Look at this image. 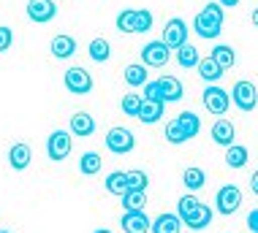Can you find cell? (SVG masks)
I'll return each instance as SVG.
<instances>
[{"label": "cell", "mask_w": 258, "mask_h": 233, "mask_svg": "<svg viewBox=\"0 0 258 233\" xmlns=\"http://www.w3.org/2000/svg\"><path fill=\"white\" fill-rule=\"evenodd\" d=\"M177 62H179L182 68H199V62H201L199 49H196V46H190V44L179 46V49H177Z\"/></svg>", "instance_id": "cell-28"}, {"label": "cell", "mask_w": 258, "mask_h": 233, "mask_svg": "<svg viewBox=\"0 0 258 233\" xmlns=\"http://www.w3.org/2000/svg\"><path fill=\"white\" fill-rule=\"evenodd\" d=\"M147 206V193H139V190H128L122 195V209L125 211H144Z\"/></svg>", "instance_id": "cell-30"}, {"label": "cell", "mask_w": 258, "mask_h": 233, "mask_svg": "<svg viewBox=\"0 0 258 233\" xmlns=\"http://www.w3.org/2000/svg\"><path fill=\"white\" fill-rule=\"evenodd\" d=\"M209 222H212V209H209L207 203H201V206L193 211L182 225H185V228H190V230H204Z\"/></svg>", "instance_id": "cell-19"}, {"label": "cell", "mask_w": 258, "mask_h": 233, "mask_svg": "<svg viewBox=\"0 0 258 233\" xmlns=\"http://www.w3.org/2000/svg\"><path fill=\"white\" fill-rule=\"evenodd\" d=\"M201 206V201L196 198V195H193V193H187V195H182V198H179L177 201V214H179V220H187V217H190L193 214V211H196Z\"/></svg>", "instance_id": "cell-31"}, {"label": "cell", "mask_w": 258, "mask_h": 233, "mask_svg": "<svg viewBox=\"0 0 258 233\" xmlns=\"http://www.w3.org/2000/svg\"><path fill=\"white\" fill-rule=\"evenodd\" d=\"M49 52L57 60H68V57L76 54V41L71 38V35H54L52 44H49Z\"/></svg>", "instance_id": "cell-14"}, {"label": "cell", "mask_w": 258, "mask_h": 233, "mask_svg": "<svg viewBox=\"0 0 258 233\" xmlns=\"http://www.w3.org/2000/svg\"><path fill=\"white\" fill-rule=\"evenodd\" d=\"M199 76L204 82H209V84H215L223 76V68L215 62L212 57H201V62H199Z\"/></svg>", "instance_id": "cell-26"}, {"label": "cell", "mask_w": 258, "mask_h": 233, "mask_svg": "<svg viewBox=\"0 0 258 233\" xmlns=\"http://www.w3.org/2000/svg\"><path fill=\"white\" fill-rule=\"evenodd\" d=\"M30 160H33V152L27 144H14L9 149V166L14 171H25V168L30 166Z\"/></svg>", "instance_id": "cell-16"}, {"label": "cell", "mask_w": 258, "mask_h": 233, "mask_svg": "<svg viewBox=\"0 0 258 233\" xmlns=\"http://www.w3.org/2000/svg\"><path fill=\"white\" fill-rule=\"evenodd\" d=\"M101 166H103V160H101L98 152H85L79 158V171L85 174V176H95V174L101 171Z\"/></svg>", "instance_id": "cell-29"}, {"label": "cell", "mask_w": 258, "mask_h": 233, "mask_svg": "<svg viewBox=\"0 0 258 233\" xmlns=\"http://www.w3.org/2000/svg\"><path fill=\"white\" fill-rule=\"evenodd\" d=\"M120 225H122L125 233H147L152 222L147 220V214H144V211H125Z\"/></svg>", "instance_id": "cell-12"}, {"label": "cell", "mask_w": 258, "mask_h": 233, "mask_svg": "<svg viewBox=\"0 0 258 233\" xmlns=\"http://www.w3.org/2000/svg\"><path fill=\"white\" fill-rule=\"evenodd\" d=\"M27 17L38 25H46L57 17V6L54 0H27Z\"/></svg>", "instance_id": "cell-10"}, {"label": "cell", "mask_w": 258, "mask_h": 233, "mask_svg": "<svg viewBox=\"0 0 258 233\" xmlns=\"http://www.w3.org/2000/svg\"><path fill=\"white\" fill-rule=\"evenodd\" d=\"M193 30H196L201 38H218L223 30V6L220 3H207L204 11L196 14L193 19Z\"/></svg>", "instance_id": "cell-1"}, {"label": "cell", "mask_w": 258, "mask_h": 233, "mask_svg": "<svg viewBox=\"0 0 258 233\" xmlns=\"http://www.w3.org/2000/svg\"><path fill=\"white\" fill-rule=\"evenodd\" d=\"M0 233H11V230H0Z\"/></svg>", "instance_id": "cell-44"}, {"label": "cell", "mask_w": 258, "mask_h": 233, "mask_svg": "<svg viewBox=\"0 0 258 233\" xmlns=\"http://www.w3.org/2000/svg\"><path fill=\"white\" fill-rule=\"evenodd\" d=\"M125 82H128V87H144V84L150 82V73H147V65L144 62H136V65H128L122 70Z\"/></svg>", "instance_id": "cell-20"}, {"label": "cell", "mask_w": 258, "mask_h": 233, "mask_svg": "<svg viewBox=\"0 0 258 233\" xmlns=\"http://www.w3.org/2000/svg\"><path fill=\"white\" fill-rule=\"evenodd\" d=\"M247 228L253 230V233H258V209H253V211L247 214Z\"/></svg>", "instance_id": "cell-39"}, {"label": "cell", "mask_w": 258, "mask_h": 233, "mask_svg": "<svg viewBox=\"0 0 258 233\" xmlns=\"http://www.w3.org/2000/svg\"><path fill=\"white\" fill-rule=\"evenodd\" d=\"M71 133L79 138H87L95 133V119L87 114V111H76V114L71 117Z\"/></svg>", "instance_id": "cell-15"}, {"label": "cell", "mask_w": 258, "mask_h": 233, "mask_svg": "<svg viewBox=\"0 0 258 233\" xmlns=\"http://www.w3.org/2000/svg\"><path fill=\"white\" fill-rule=\"evenodd\" d=\"M250 190H253V193L258 195V171H255L253 176H250Z\"/></svg>", "instance_id": "cell-40"}, {"label": "cell", "mask_w": 258, "mask_h": 233, "mask_svg": "<svg viewBox=\"0 0 258 233\" xmlns=\"http://www.w3.org/2000/svg\"><path fill=\"white\" fill-rule=\"evenodd\" d=\"M150 230L152 233H179V230H182V220H179V214L163 211V214H158L155 220H152Z\"/></svg>", "instance_id": "cell-13"}, {"label": "cell", "mask_w": 258, "mask_h": 233, "mask_svg": "<svg viewBox=\"0 0 258 233\" xmlns=\"http://www.w3.org/2000/svg\"><path fill=\"white\" fill-rule=\"evenodd\" d=\"M231 101L236 103V109H239V111H253L255 103H258V90H255V84L247 82V79L236 82L234 90H231Z\"/></svg>", "instance_id": "cell-5"}, {"label": "cell", "mask_w": 258, "mask_h": 233, "mask_svg": "<svg viewBox=\"0 0 258 233\" xmlns=\"http://www.w3.org/2000/svg\"><path fill=\"white\" fill-rule=\"evenodd\" d=\"M62 82H66V90L74 95H87L90 90H93V76H90L85 68H68L66 76H62Z\"/></svg>", "instance_id": "cell-7"}, {"label": "cell", "mask_w": 258, "mask_h": 233, "mask_svg": "<svg viewBox=\"0 0 258 233\" xmlns=\"http://www.w3.org/2000/svg\"><path fill=\"white\" fill-rule=\"evenodd\" d=\"M179 128H182L185 138H196L199 130H201V117L196 114V111H182V114L177 117Z\"/></svg>", "instance_id": "cell-21"}, {"label": "cell", "mask_w": 258, "mask_h": 233, "mask_svg": "<svg viewBox=\"0 0 258 233\" xmlns=\"http://www.w3.org/2000/svg\"><path fill=\"white\" fill-rule=\"evenodd\" d=\"M209 57L218 62L223 70H228V68L236 65V52H234L231 46H226V44H218V46L212 49V54H209Z\"/></svg>", "instance_id": "cell-22"}, {"label": "cell", "mask_w": 258, "mask_h": 233, "mask_svg": "<svg viewBox=\"0 0 258 233\" xmlns=\"http://www.w3.org/2000/svg\"><path fill=\"white\" fill-rule=\"evenodd\" d=\"M247 158H250L247 146H242V144L226 146V163H228V168H245L247 166Z\"/></svg>", "instance_id": "cell-23"}, {"label": "cell", "mask_w": 258, "mask_h": 233, "mask_svg": "<svg viewBox=\"0 0 258 233\" xmlns=\"http://www.w3.org/2000/svg\"><path fill=\"white\" fill-rule=\"evenodd\" d=\"M155 82H158V98L163 103L182 101V82H179L177 76H160Z\"/></svg>", "instance_id": "cell-11"}, {"label": "cell", "mask_w": 258, "mask_h": 233, "mask_svg": "<svg viewBox=\"0 0 258 233\" xmlns=\"http://www.w3.org/2000/svg\"><path fill=\"white\" fill-rule=\"evenodd\" d=\"M212 141L220 146H231L234 144V125L228 119H218L212 125Z\"/></svg>", "instance_id": "cell-18"}, {"label": "cell", "mask_w": 258, "mask_h": 233, "mask_svg": "<svg viewBox=\"0 0 258 233\" xmlns=\"http://www.w3.org/2000/svg\"><path fill=\"white\" fill-rule=\"evenodd\" d=\"M93 233H111L109 228H98V230H93Z\"/></svg>", "instance_id": "cell-43"}, {"label": "cell", "mask_w": 258, "mask_h": 233, "mask_svg": "<svg viewBox=\"0 0 258 233\" xmlns=\"http://www.w3.org/2000/svg\"><path fill=\"white\" fill-rule=\"evenodd\" d=\"M160 41H163V44L171 49V52H177L179 46L187 44V25H185L179 17L169 19V22H166V27H163V38H160Z\"/></svg>", "instance_id": "cell-6"}, {"label": "cell", "mask_w": 258, "mask_h": 233, "mask_svg": "<svg viewBox=\"0 0 258 233\" xmlns=\"http://www.w3.org/2000/svg\"><path fill=\"white\" fill-rule=\"evenodd\" d=\"M239 206H242V190L236 185H223L218 190V195H215V209L223 217H228V214H236Z\"/></svg>", "instance_id": "cell-3"}, {"label": "cell", "mask_w": 258, "mask_h": 233, "mask_svg": "<svg viewBox=\"0 0 258 233\" xmlns=\"http://www.w3.org/2000/svg\"><path fill=\"white\" fill-rule=\"evenodd\" d=\"M166 141H169V144H185V141H187L177 119H171V122L166 125Z\"/></svg>", "instance_id": "cell-35"}, {"label": "cell", "mask_w": 258, "mask_h": 233, "mask_svg": "<svg viewBox=\"0 0 258 233\" xmlns=\"http://www.w3.org/2000/svg\"><path fill=\"white\" fill-rule=\"evenodd\" d=\"M14 44V33L11 27H0V52H9Z\"/></svg>", "instance_id": "cell-37"}, {"label": "cell", "mask_w": 258, "mask_h": 233, "mask_svg": "<svg viewBox=\"0 0 258 233\" xmlns=\"http://www.w3.org/2000/svg\"><path fill=\"white\" fill-rule=\"evenodd\" d=\"M87 54H90V60H93V62H106L111 57L109 41L106 38H93V41H90V46H87Z\"/></svg>", "instance_id": "cell-25"}, {"label": "cell", "mask_w": 258, "mask_h": 233, "mask_svg": "<svg viewBox=\"0 0 258 233\" xmlns=\"http://www.w3.org/2000/svg\"><path fill=\"white\" fill-rule=\"evenodd\" d=\"M201 98H204L207 111H209V114H215V117H223L228 111V106H231V95H228L223 87H218V84H209Z\"/></svg>", "instance_id": "cell-4"}, {"label": "cell", "mask_w": 258, "mask_h": 233, "mask_svg": "<svg viewBox=\"0 0 258 233\" xmlns=\"http://www.w3.org/2000/svg\"><path fill=\"white\" fill-rule=\"evenodd\" d=\"M163 101H158V98H152V101H142V109H139V119H142L144 125H155L160 117H163Z\"/></svg>", "instance_id": "cell-17"}, {"label": "cell", "mask_w": 258, "mask_h": 233, "mask_svg": "<svg viewBox=\"0 0 258 233\" xmlns=\"http://www.w3.org/2000/svg\"><path fill=\"white\" fill-rule=\"evenodd\" d=\"M106 146H109V152H114V154H128L136 146V138L128 128H111L106 133Z\"/></svg>", "instance_id": "cell-8"}, {"label": "cell", "mask_w": 258, "mask_h": 233, "mask_svg": "<svg viewBox=\"0 0 258 233\" xmlns=\"http://www.w3.org/2000/svg\"><path fill=\"white\" fill-rule=\"evenodd\" d=\"M250 19H253V25L258 27V9H253V17H250Z\"/></svg>", "instance_id": "cell-42"}, {"label": "cell", "mask_w": 258, "mask_h": 233, "mask_svg": "<svg viewBox=\"0 0 258 233\" xmlns=\"http://www.w3.org/2000/svg\"><path fill=\"white\" fill-rule=\"evenodd\" d=\"M152 98H158V82H147L144 84V101H152ZM160 101V98H158Z\"/></svg>", "instance_id": "cell-38"}, {"label": "cell", "mask_w": 258, "mask_h": 233, "mask_svg": "<svg viewBox=\"0 0 258 233\" xmlns=\"http://www.w3.org/2000/svg\"><path fill=\"white\" fill-rule=\"evenodd\" d=\"M182 185L190 190V193H196V190H201L207 185V174L201 171V168H185V174H182Z\"/></svg>", "instance_id": "cell-27"}, {"label": "cell", "mask_w": 258, "mask_h": 233, "mask_svg": "<svg viewBox=\"0 0 258 233\" xmlns=\"http://www.w3.org/2000/svg\"><path fill=\"white\" fill-rule=\"evenodd\" d=\"M106 193H111V195H122L128 193V174L125 171H111L109 176H106Z\"/></svg>", "instance_id": "cell-24"}, {"label": "cell", "mask_w": 258, "mask_h": 233, "mask_svg": "<svg viewBox=\"0 0 258 233\" xmlns=\"http://www.w3.org/2000/svg\"><path fill=\"white\" fill-rule=\"evenodd\" d=\"M223 9H234V6H239V0H218Z\"/></svg>", "instance_id": "cell-41"}, {"label": "cell", "mask_w": 258, "mask_h": 233, "mask_svg": "<svg viewBox=\"0 0 258 233\" xmlns=\"http://www.w3.org/2000/svg\"><path fill=\"white\" fill-rule=\"evenodd\" d=\"M134 22H136V9H125L117 14V30L120 33H134Z\"/></svg>", "instance_id": "cell-33"}, {"label": "cell", "mask_w": 258, "mask_h": 233, "mask_svg": "<svg viewBox=\"0 0 258 233\" xmlns=\"http://www.w3.org/2000/svg\"><path fill=\"white\" fill-rule=\"evenodd\" d=\"M142 101H144V98L142 95H134V93H128V95H125L122 98V111H125V114H128V117H139V109H142Z\"/></svg>", "instance_id": "cell-34"}, {"label": "cell", "mask_w": 258, "mask_h": 233, "mask_svg": "<svg viewBox=\"0 0 258 233\" xmlns=\"http://www.w3.org/2000/svg\"><path fill=\"white\" fill-rule=\"evenodd\" d=\"M74 133L68 130H52V136L46 138V154H49V160H54V163H62V160L71 154L74 149Z\"/></svg>", "instance_id": "cell-2"}, {"label": "cell", "mask_w": 258, "mask_h": 233, "mask_svg": "<svg viewBox=\"0 0 258 233\" xmlns=\"http://www.w3.org/2000/svg\"><path fill=\"white\" fill-rule=\"evenodd\" d=\"M171 57V49L163 44V41H150L147 46L142 49V62L147 68H160V65H166Z\"/></svg>", "instance_id": "cell-9"}, {"label": "cell", "mask_w": 258, "mask_h": 233, "mask_svg": "<svg viewBox=\"0 0 258 233\" xmlns=\"http://www.w3.org/2000/svg\"><path fill=\"white\" fill-rule=\"evenodd\" d=\"M152 27V14L147 9H136V22H134V33H147Z\"/></svg>", "instance_id": "cell-36"}, {"label": "cell", "mask_w": 258, "mask_h": 233, "mask_svg": "<svg viewBox=\"0 0 258 233\" xmlns=\"http://www.w3.org/2000/svg\"><path fill=\"white\" fill-rule=\"evenodd\" d=\"M150 187V176L144 171H128V190H139V193H147Z\"/></svg>", "instance_id": "cell-32"}]
</instances>
